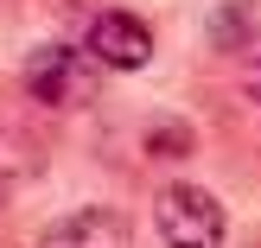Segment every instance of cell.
<instances>
[{
  "label": "cell",
  "mask_w": 261,
  "mask_h": 248,
  "mask_svg": "<svg viewBox=\"0 0 261 248\" xmlns=\"http://www.w3.org/2000/svg\"><path fill=\"white\" fill-rule=\"evenodd\" d=\"M25 96L45 108H89L102 96V58L89 45H38L25 58Z\"/></svg>",
  "instance_id": "cell-1"
},
{
  "label": "cell",
  "mask_w": 261,
  "mask_h": 248,
  "mask_svg": "<svg viewBox=\"0 0 261 248\" xmlns=\"http://www.w3.org/2000/svg\"><path fill=\"white\" fill-rule=\"evenodd\" d=\"M153 223H160L166 248H223L229 242V216L204 185H166L153 198Z\"/></svg>",
  "instance_id": "cell-2"
},
{
  "label": "cell",
  "mask_w": 261,
  "mask_h": 248,
  "mask_svg": "<svg viewBox=\"0 0 261 248\" xmlns=\"http://www.w3.org/2000/svg\"><path fill=\"white\" fill-rule=\"evenodd\" d=\"M38 248H134V229H127V216L109 210V204H83V210L58 216V223L38 236Z\"/></svg>",
  "instance_id": "cell-3"
},
{
  "label": "cell",
  "mask_w": 261,
  "mask_h": 248,
  "mask_svg": "<svg viewBox=\"0 0 261 248\" xmlns=\"http://www.w3.org/2000/svg\"><path fill=\"white\" fill-rule=\"evenodd\" d=\"M83 45L102 58V70H147V58H153V32L134 13H96Z\"/></svg>",
  "instance_id": "cell-4"
},
{
  "label": "cell",
  "mask_w": 261,
  "mask_h": 248,
  "mask_svg": "<svg viewBox=\"0 0 261 248\" xmlns=\"http://www.w3.org/2000/svg\"><path fill=\"white\" fill-rule=\"evenodd\" d=\"M211 51L236 64H261V0H223L211 13Z\"/></svg>",
  "instance_id": "cell-5"
},
{
  "label": "cell",
  "mask_w": 261,
  "mask_h": 248,
  "mask_svg": "<svg viewBox=\"0 0 261 248\" xmlns=\"http://www.w3.org/2000/svg\"><path fill=\"white\" fill-rule=\"evenodd\" d=\"M249 96H255V108H261V64H249Z\"/></svg>",
  "instance_id": "cell-6"
}]
</instances>
